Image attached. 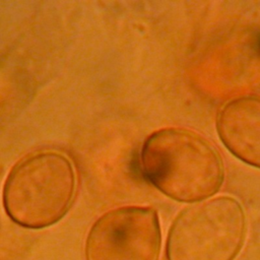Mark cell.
Returning a JSON list of instances; mask_svg holds the SVG:
<instances>
[{
	"instance_id": "cell-3",
	"label": "cell",
	"mask_w": 260,
	"mask_h": 260,
	"mask_svg": "<svg viewBox=\"0 0 260 260\" xmlns=\"http://www.w3.org/2000/svg\"><path fill=\"white\" fill-rule=\"evenodd\" d=\"M247 232L241 203L216 196L193 203L174 219L167 237L168 260H234Z\"/></svg>"
},
{
	"instance_id": "cell-4",
	"label": "cell",
	"mask_w": 260,
	"mask_h": 260,
	"mask_svg": "<svg viewBox=\"0 0 260 260\" xmlns=\"http://www.w3.org/2000/svg\"><path fill=\"white\" fill-rule=\"evenodd\" d=\"M161 232L149 206H123L103 214L85 241L86 260H158Z\"/></svg>"
},
{
	"instance_id": "cell-1",
	"label": "cell",
	"mask_w": 260,
	"mask_h": 260,
	"mask_svg": "<svg viewBox=\"0 0 260 260\" xmlns=\"http://www.w3.org/2000/svg\"><path fill=\"white\" fill-rule=\"evenodd\" d=\"M141 174L168 197L186 203L216 194L224 180L222 158L199 133L178 127L151 133L140 152Z\"/></svg>"
},
{
	"instance_id": "cell-5",
	"label": "cell",
	"mask_w": 260,
	"mask_h": 260,
	"mask_svg": "<svg viewBox=\"0 0 260 260\" xmlns=\"http://www.w3.org/2000/svg\"><path fill=\"white\" fill-rule=\"evenodd\" d=\"M216 129L224 146L242 161L260 169V96L247 94L218 112Z\"/></svg>"
},
{
	"instance_id": "cell-2",
	"label": "cell",
	"mask_w": 260,
	"mask_h": 260,
	"mask_svg": "<svg viewBox=\"0 0 260 260\" xmlns=\"http://www.w3.org/2000/svg\"><path fill=\"white\" fill-rule=\"evenodd\" d=\"M76 192L72 164L62 153L41 151L19 160L3 188L6 214L26 229H43L59 221Z\"/></svg>"
}]
</instances>
